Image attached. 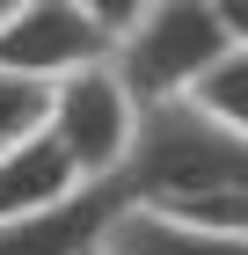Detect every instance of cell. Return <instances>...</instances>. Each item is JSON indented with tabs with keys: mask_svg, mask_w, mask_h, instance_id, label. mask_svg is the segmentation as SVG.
I'll return each instance as SVG.
<instances>
[{
	"mask_svg": "<svg viewBox=\"0 0 248 255\" xmlns=\"http://www.w3.org/2000/svg\"><path fill=\"white\" fill-rule=\"evenodd\" d=\"M117 182L132 190V204L248 190V138L219 131L212 117H197L190 102H153V110H139V138H132V160H124Z\"/></svg>",
	"mask_w": 248,
	"mask_h": 255,
	"instance_id": "obj_1",
	"label": "cell"
},
{
	"mask_svg": "<svg viewBox=\"0 0 248 255\" xmlns=\"http://www.w3.org/2000/svg\"><path fill=\"white\" fill-rule=\"evenodd\" d=\"M227 51L234 44H227V29L212 22L205 0H153L146 15L117 37L110 66H117V80L132 88L139 110H153V102H183L197 88V73H205L212 59H227Z\"/></svg>",
	"mask_w": 248,
	"mask_h": 255,
	"instance_id": "obj_2",
	"label": "cell"
},
{
	"mask_svg": "<svg viewBox=\"0 0 248 255\" xmlns=\"http://www.w3.org/2000/svg\"><path fill=\"white\" fill-rule=\"evenodd\" d=\"M51 146L73 160L80 182H117L124 160H132V138H139V102L132 88L117 80V66H80V73L51 80V117H44Z\"/></svg>",
	"mask_w": 248,
	"mask_h": 255,
	"instance_id": "obj_3",
	"label": "cell"
},
{
	"mask_svg": "<svg viewBox=\"0 0 248 255\" xmlns=\"http://www.w3.org/2000/svg\"><path fill=\"white\" fill-rule=\"evenodd\" d=\"M110 59V37L80 15L73 0H22L15 15L0 22V66L29 80H66L80 66Z\"/></svg>",
	"mask_w": 248,
	"mask_h": 255,
	"instance_id": "obj_4",
	"label": "cell"
},
{
	"mask_svg": "<svg viewBox=\"0 0 248 255\" xmlns=\"http://www.w3.org/2000/svg\"><path fill=\"white\" fill-rule=\"evenodd\" d=\"M124 212H132L124 182H80L73 197H58L51 212L7 219L0 226V255H102Z\"/></svg>",
	"mask_w": 248,
	"mask_h": 255,
	"instance_id": "obj_5",
	"label": "cell"
},
{
	"mask_svg": "<svg viewBox=\"0 0 248 255\" xmlns=\"http://www.w3.org/2000/svg\"><path fill=\"white\" fill-rule=\"evenodd\" d=\"M73 190H80V175L51 146V131L22 138V146H0V226L29 219V212H51L58 197H73Z\"/></svg>",
	"mask_w": 248,
	"mask_h": 255,
	"instance_id": "obj_6",
	"label": "cell"
},
{
	"mask_svg": "<svg viewBox=\"0 0 248 255\" xmlns=\"http://www.w3.org/2000/svg\"><path fill=\"white\" fill-rule=\"evenodd\" d=\"M183 102H190L197 117H212L219 131L248 138V44H234L227 59H212L205 73H197V88H190Z\"/></svg>",
	"mask_w": 248,
	"mask_h": 255,
	"instance_id": "obj_7",
	"label": "cell"
},
{
	"mask_svg": "<svg viewBox=\"0 0 248 255\" xmlns=\"http://www.w3.org/2000/svg\"><path fill=\"white\" fill-rule=\"evenodd\" d=\"M110 248H124V255H248V234H241V241L183 234V226H168V219H153V212H139V204H132V212L117 219Z\"/></svg>",
	"mask_w": 248,
	"mask_h": 255,
	"instance_id": "obj_8",
	"label": "cell"
},
{
	"mask_svg": "<svg viewBox=\"0 0 248 255\" xmlns=\"http://www.w3.org/2000/svg\"><path fill=\"white\" fill-rule=\"evenodd\" d=\"M44 117H51V80H29V73H7L0 66V146L37 138Z\"/></svg>",
	"mask_w": 248,
	"mask_h": 255,
	"instance_id": "obj_9",
	"label": "cell"
},
{
	"mask_svg": "<svg viewBox=\"0 0 248 255\" xmlns=\"http://www.w3.org/2000/svg\"><path fill=\"white\" fill-rule=\"evenodd\" d=\"M73 7H80V15H88V22H95L102 37H110V51H117V37H124V29H132V22L146 15L153 0H73Z\"/></svg>",
	"mask_w": 248,
	"mask_h": 255,
	"instance_id": "obj_10",
	"label": "cell"
},
{
	"mask_svg": "<svg viewBox=\"0 0 248 255\" xmlns=\"http://www.w3.org/2000/svg\"><path fill=\"white\" fill-rule=\"evenodd\" d=\"M212 22L227 29V44H248V0H205Z\"/></svg>",
	"mask_w": 248,
	"mask_h": 255,
	"instance_id": "obj_11",
	"label": "cell"
},
{
	"mask_svg": "<svg viewBox=\"0 0 248 255\" xmlns=\"http://www.w3.org/2000/svg\"><path fill=\"white\" fill-rule=\"evenodd\" d=\"M15 7H22V0H0V22H7V15H15Z\"/></svg>",
	"mask_w": 248,
	"mask_h": 255,
	"instance_id": "obj_12",
	"label": "cell"
},
{
	"mask_svg": "<svg viewBox=\"0 0 248 255\" xmlns=\"http://www.w3.org/2000/svg\"><path fill=\"white\" fill-rule=\"evenodd\" d=\"M102 255H124V248H102Z\"/></svg>",
	"mask_w": 248,
	"mask_h": 255,
	"instance_id": "obj_13",
	"label": "cell"
}]
</instances>
